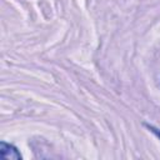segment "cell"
Returning <instances> with one entry per match:
<instances>
[{"instance_id":"cell-1","label":"cell","mask_w":160,"mask_h":160,"mask_svg":"<svg viewBox=\"0 0 160 160\" xmlns=\"http://www.w3.org/2000/svg\"><path fill=\"white\" fill-rule=\"evenodd\" d=\"M0 155L1 159L4 160H21V154L20 151L11 144L1 141L0 142Z\"/></svg>"},{"instance_id":"cell-2","label":"cell","mask_w":160,"mask_h":160,"mask_svg":"<svg viewBox=\"0 0 160 160\" xmlns=\"http://www.w3.org/2000/svg\"><path fill=\"white\" fill-rule=\"evenodd\" d=\"M145 126H146V128H148V129H149V130H150V131H151L154 135H156V136L160 139V130H159V129H156L155 126H152V125H149V124H145Z\"/></svg>"}]
</instances>
